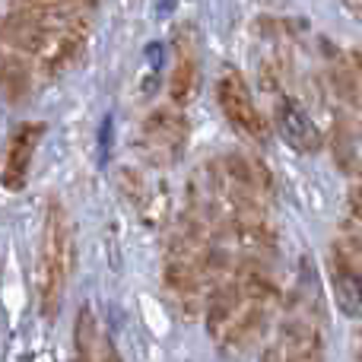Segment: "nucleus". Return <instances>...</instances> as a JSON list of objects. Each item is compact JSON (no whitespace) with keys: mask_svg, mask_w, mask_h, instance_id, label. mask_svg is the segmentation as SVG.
Segmentation results:
<instances>
[{"mask_svg":"<svg viewBox=\"0 0 362 362\" xmlns=\"http://www.w3.org/2000/svg\"><path fill=\"white\" fill-rule=\"evenodd\" d=\"M70 264H74L70 216L57 200H51L48 213H45L42 248H38V264H35V296H38V312H42L45 321H54L57 312H61Z\"/></svg>","mask_w":362,"mask_h":362,"instance_id":"nucleus-1","label":"nucleus"},{"mask_svg":"<svg viewBox=\"0 0 362 362\" xmlns=\"http://www.w3.org/2000/svg\"><path fill=\"white\" fill-rule=\"evenodd\" d=\"M216 102H219V108H223L226 121H229V124L235 127L242 137L255 140V144H264V140L270 137L267 118H264L261 108L255 105L251 89L245 86V80L235 74V70H232V74H226L223 80L216 83Z\"/></svg>","mask_w":362,"mask_h":362,"instance_id":"nucleus-2","label":"nucleus"},{"mask_svg":"<svg viewBox=\"0 0 362 362\" xmlns=\"http://www.w3.org/2000/svg\"><path fill=\"white\" fill-rule=\"evenodd\" d=\"M261 362H325V344L312 321H283L274 344L264 346Z\"/></svg>","mask_w":362,"mask_h":362,"instance_id":"nucleus-3","label":"nucleus"},{"mask_svg":"<svg viewBox=\"0 0 362 362\" xmlns=\"http://www.w3.org/2000/svg\"><path fill=\"white\" fill-rule=\"evenodd\" d=\"M144 146L156 163H172L181 156L185 150V137H187V121L178 112L169 108H159L150 118L144 121Z\"/></svg>","mask_w":362,"mask_h":362,"instance_id":"nucleus-4","label":"nucleus"},{"mask_svg":"<svg viewBox=\"0 0 362 362\" xmlns=\"http://www.w3.org/2000/svg\"><path fill=\"white\" fill-rule=\"evenodd\" d=\"M274 121H276V131H280V137L286 140L293 150H299V153H318L321 144H325L318 124H315V121L308 118L305 108H302L296 99H289V95L276 99Z\"/></svg>","mask_w":362,"mask_h":362,"instance_id":"nucleus-5","label":"nucleus"},{"mask_svg":"<svg viewBox=\"0 0 362 362\" xmlns=\"http://www.w3.org/2000/svg\"><path fill=\"white\" fill-rule=\"evenodd\" d=\"M267 312H270V305L248 299L242 305V312L232 318V325L216 337L219 350L229 353V356H235V353H245L248 346H255L257 340H261L264 327H267Z\"/></svg>","mask_w":362,"mask_h":362,"instance_id":"nucleus-6","label":"nucleus"},{"mask_svg":"<svg viewBox=\"0 0 362 362\" xmlns=\"http://www.w3.org/2000/svg\"><path fill=\"white\" fill-rule=\"evenodd\" d=\"M42 137H45V124H19L16 131H13L10 150H6V163H4V185L10 187V191L25 185L32 156H35Z\"/></svg>","mask_w":362,"mask_h":362,"instance_id":"nucleus-7","label":"nucleus"},{"mask_svg":"<svg viewBox=\"0 0 362 362\" xmlns=\"http://www.w3.org/2000/svg\"><path fill=\"white\" fill-rule=\"evenodd\" d=\"M74 346H76V362H121L115 344L99 334L95 315L89 312V308H80V312H76Z\"/></svg>","mask_w":362,"mask_h":362,"instance_id":"nucleus-8","label":"nucleus"},{"mask_svg":"<svg viewBox=\"0 0 362 362\" xmlns=\"http://www.w3.org/2000/svg\"><path fill=\"white\" fill-rule=\"evenodd\" d=\"M325 48L331 51V83L337 95L362 108V51H337L334 45Z\"/></svg>","mask_w":362,"mask_h":362,"instance_id":"nucleus-9","label":"nucleus"},{"mask_svg":"<svg viewBox=\"0 0 362 362\" xmlns=\"http://www.w3.org/2000/svg\"><path fill=\"white\" fill-rule=\"evenodd\" d=\"M331 286H334V299H337L340 312L359 318L362 315V270H356L350 261L331 251Z\"/></svg>","mask_w":362,"mask_h":362,"instance_id":"nucleus-10","label":"nucleus"},{"mask_svg":"<svg viewBox=\"0 0 362 362\" xmlns=\"http://www.w3.org/2000/svg\"><path fill=\"white\" fill-rule=\"evenodd\" d=\"M83 42H86V19L76 16L74 23H67L61 32H57L54 42H51V45H48V51L42 54L45 70H48L51 76H54V74H64V70H67L70 64H74L76 57H80Z\"/></svg>","mask_w":362,"mask_h":362,"instance_id":"nucleus-11","label":"nucleus"},{"mask_svg":"<svg viewBox=\"0 0 362 362\" xmlns=\"http://www.w3.org/2000/svg\"><path fill=\"white\" fill-rule=\"evenodd\" d=\"M0 93L13 105L32 93V64L23 57V51H0Z\"/></svg>","mask_w":362,"mask_h":362,"instance_id":"nucleus-12","label":"nucleus"},{"mask_svg":"<svg viewBox=\"0 0 362 362\" xmlns=\"http://www.w3.org/2000/svg\"><path fill=\"white\" fill-rule=\"evenodd\" d=\"M223 175H226V181H232V185H242V187H248V191L264 194V197L274 191V178H270L267 165L251 156H242V153H232V156L223 159Z\"/></svg>","mask_w":362,"mask_h":362,"instance_id":"nucleus-13","label":"nucleus"},{"mask_svg":"<svg viewBox=\"0 0 362 362\" xmlns=\"http://www.w3.org/2000/svg\"><path fill=\"white\" fill-rule=\"evenodd\" d=\"M356 140H359V124L350 115H337L334 121V134H331V153L337 159L340 169H353L356 159Z\"/></svg>","mask_w":362,"mask_h":362,"instance_id":"nucleus-14","label":"nucleus"},{"mask_svg":"<svg viewBox=\"0 0 362 362\" xmlns=\"http://www.w3.org/2000/svg\"><path fill=\"white\" fill-rule=\"evenodd\" d=\"M169 95L175 105H187L197 95V61L191 54H181V61L175 64L169 76Z\"/></svg>","mask_w":362,"mask_h":362,"instance_id":"nucleus-15","label":"nucleus"},{"mask_svg":"<svg viewBox=\"0 0 362 362\" xmlns=\"http://www.w3.org/2000/svg\"><path fill=\"white\" fill-rule=\"evenodd\" d=\"M346 206H350L353 219H359V223H362V185H356V187H350V191H346Z\"/></svg>","mask_w":362,"mask_h":362,"instance_id":"nucleus-16","label":"nucleus"},{"mask_svg":"<svg viewBox=\"0 0 362 362\" xmlns=\"http://www.w3.org/2000/svg\"><path fill=\"white\" fill-rule=\"evenodd\" d=\"M346 6H350V13H356L362 19V0H346Z\"/></svg>","mask_w":362,"mask_h":362,"instance_id":"nucleus-17","label":"nucleus"},{"mask_svg":"<svg viewBox=\"0 0 362 362\" xmlns=\"http://www.w3.org/2000/svg\"><path fill=\"white\" fill-rule=\"evenodd\" d=\"M359 178H362V165H359Z\"/></svg>","mask_w":362,"mask_h":362,"instance_id":"nucleus-18","label":"nucleus"}]
</instances>
